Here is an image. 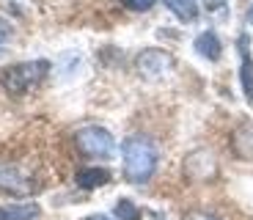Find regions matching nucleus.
I'll list each match as a JSON object with an SVG mask.
<instances>
[{
    "label": "nucleus",
    "mask_w": 253,
    "mask_h": 220,
    "mask_svg": "<svg viewBox=\"0 0 253 220\" xmlns=\"http://www.w3.org/2000/svg\"><path fill=\"white\" fill-rule=\"evenodd\" d=\"M157 146L143 135H132L121 143V163H124V176L132 184H146L157 171Z\"/></svg>",
    "instance_id": "1"
},
{
    "label": "nucleus",
    "mask_w": 253,
    "mask_h": 220,
    "mask_svg": "<svg viewBox=\"0 0 253 220\" xmlns=\"http://www.w3.org/2000/svg\"><path fill=\"white\" fill-rule=\"evenodd\" d=\"M47 72H50V61L14 63V66H8V69L0 75V86H3V91H8V94H14V96L28 94V91H33L36 86H42Z\"/></svg>",
    "instance_id": "2"
},
{
    "label": "nucleus",
    "mask_w": 253,
    "mask_h": 220,
    "mask_svg": "<svg viewBox=\"0 0 253 220\" xmlns=\"http://www.w3.org/2000/svg\"><path fill=\"white\" fill-rule=\"evenodd\" d=\"M75 146L83 157H94V160H110L116 154V140L105 127H83L75 132Z\"/></svg>",
    "instance_id": "3"
},
{
    "label": "nucleus",
    "mask_w": 253,
    "mask_h": 220,
    "mask_svg": "<svg viewBox=\"0 0 253 220\" xmlns=\"http://www.w3.org/2000/svg\"><path fill=\"white\" fill-rule=\"evenodd\" d=\"M39 190V179L22 163H0V193L25 198Z\"/></svg>",
    "instance_id": "4"
},
{
    "label": "nucleus",
    "mask_w": 253,
    "mask_h": 220,
    "mask_svg": "<svg viewBox=\"0 0 253 220\" xmlns=\"http://www.w3.org/2000/svg\"><path fill=\"white\" fill-rule=\"evenodd\" d=\"M135 66H138V72L146 80H160L163 75H168L173 69V58H171V52L149 47V50H143L135 58Z\"/></svg>",
    "instance_id": "5"
},
{
    "label": "nucleus",
    "mask_w": 253,
    "mask_h": 220,
    "mask_svg": "<svg viewBox=\"0 0 253 220\" xmlns=\"http://www.w3.org/2000/svg\"><path fill=\"white\" fill-rule=\"evenodd\" d=\"M237 52H240V83L245 91V99L253 102V55H251V36L240 33L237 39Z\"/></svg>",
    "instance_id": "6"
},
{
    "label": "nucleus",
    "mask_w": 253,
    "mask_h": 220,
    "mask_svg": "<svg viewBox=\"0 0 253 220\" xmlns=\"http://www.w3.org/2000/svg\"><path fill=\"white\" fill-rule=\"evenodd\" d=\"M196 52L201 58H207V61H217V58L223 55V44L220 39H217L215 31H204L196 36Z\"/></svg>",
    "instance_id": "7"
},
{
    "label": "nucleus",
    "mask_w": 253,
    "mask_h": 220,
    "mask_svg": "<svg viewBox=\"0 0 253 220\" xmlns=\"http://www.w3.org/2000/svg\"><path fill=\"white\" fill-rule=\"evenodd\" d=\"M231 146H234L237 157L251 160V157H253V127H251V124L237 127L234 135H231Z\"/></svg>",
    "instance_id": "8"
},
{
    "label": "nucleus",
    "mask_w": 253,
    "mask_h": 220,
    "mask_svg": "<svg viewBox=\"0 0 253 220\" xmlns=\"http://www.w3.org/2000/svg\"><path fill=\"white\" fill-rule=\"evenodd\" d=\"M42 215L39 204H11V207H0V220H36Z\"/></svg>",
    "instance_id": "9"
},
{
    "label": "nucleus",
    "mask_w": 253,
    "mask_h": 220,
    "mask_svg": "<svg viewBox=\"0 0 253 220\" xmlns=\"http://www.w3.org/2000/svg\"><path fill=\"white\" fill-rule=\"evenodd\" d=\"M110 182V171L108 168H85L77 174V184L83 190H94V187H102V184Z\"/></svg>",
    "instance_id": "10"
},
{
    "label": "nucleus",
    "mask_w": 253,
    "mask_h": 220,
    "mask_svg": "<svg viewBox=\"0 0 253 220\" xmlns=\"http://www.w3.org/2000/svg\"><path fill=\"white\" fill-rule=\"evenodd\" d=\"M165 6L171 8L182 22H193L198 17V0H165Z\"/></svg>",
    "instance_id": "11"
},
{
    "label": "nucleus",
    "mask_w": 253,
    "mask_h": 220,
    "mask_svg": "<svg viewBox=\"0 0 253 220\" xmlns=\"http://www.w3.org/2000/svg\"><path fill=\"white\" fill-rule=\"evenodd\" d=\"M113 212L119 220H140V209L132 204V198H119Z\"/></svg>",
    "instance_id": "12"
},
{
    "label": "nucleus",
    "mask_w": 253,
    "mask_h": 220,
    "mask_svg": "<svg viewBox=\"0 0 253 220\" xmlns=\"http://www.w3.org/2000/svg\"><path fill=\"white\" fill-rule=\"evenodd\" d=\"M129 11H149V8L157 3V0H121Z\"/></svg>",
    "instance_id": "13"
},
{
    "label": "nucleus",
    "mask_w": 253,
    "mask_h": 220,
    "mask_svg": "<svg viewBox=\"0 0 253 220\" xmlns=\"http://www.w3.org/2000/svg\"><path fill=\"white\" fill-rule=\"evenodd\" d=\"M11 33H14V28L8 25L6 19H0V44H3V42H8V39H11Z\"/></svg>",
    "instance_id": "14"
},
{
    "label": "nucleus",
    "mask_w": 253,
    "mask_h": 220,
    "mask_svg": "<svg viewBox=\"0 0 253 220\" xmlns=\"http://www.w3.org/2000/svg\"><path fill=\"white\" fill-rule=\"evenodd\" d=\"M182 220H220V218H215V215H207V212H187Z\"/></svg>",
    "instance_id": "15"
},
{
    "label": "nucleus",
    "mask_w": 253,
    "mask_h": 220,
    "mask_svg": "<svg viewBox=\"0 0 253 220\" xmlns=\"http://www.w3.org/2000/svg\"><path fill=\"white\" fill-rule=\"evenodd\" d=\"M201 3L209 8V11H217V8H220L223 3H226V0H201Z\"/></svg>",
    "instance_id": "16"
},
{
    "label": "nucleus",
    "mask_w": 253,
    "mask_h": 220,
    "mask_svg": "<svg viewBox=\"0 0 253 220\" xmlns=\"http://www.w3.org/2000/svg\"><path fill=\"white\" fill-rule=\"evenodd\" d=\"M85 220H110V218H108V215H88Z\"/></svg>",
    "instance_id": "17"
},
{
    "label": "nucleus",
    "mask_w": 253,
    "mask_h": 220,
    "mask_svg": "<svg viewBox=\"0 0 253 220\" xmlns=\"http://www.w3.org/2000/svg\"><path fill=\"white\" fill-rule=\"evenodd\" d=\"M248 17H251V22H253V6H251V14H248Z\"/></svg>",
    "instance_id": "18"
}]
</instances>
